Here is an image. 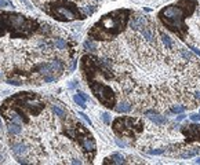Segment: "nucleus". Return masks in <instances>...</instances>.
<instances>
[{"instance_id":"obj_1","label":"nucleus","mask_w":200,"mask_h":165,"mask_svg":"<svg viewBox=\"0 0 200 165\" xmlns=\"http://www.w3.org/2000/svg\"><path fill=\"white\" fill-rule=\"evenodd\" d=\"M198 6V0H178L161 8L157 12V18L166 29L173 32L181 40H185L188 33V26L185 21L186 18L195 14Z\"/></svg>"},{"instance_id":"obj_2","label":"nucleus","mask_w":200,"mask_h":165,"mask_svg":"<svg viewBox=\"0 0 200 165\" xmlns=\"http://www.w3.org/2000/svg\"><path fill=\"white\" fill-rule=\"evenodd\" d=\"M133 11L128 8H119L102 15L88 30V37L95 41H109L124 32L130 22Z\"/></svg>"},{"instance_id":"obj_3","label":"nucleus","mask_w":200,"mask_h":165,"mask_svg":"<svg viewBox=\"0 0 200 165\" xmlns=\"http://www.w3.org/2000/svg\"><path fill=\"white\" fill-rule=\"evenodd\" d=\"M40 28L39 21L20 12L0 11V37L10 34L11 39H29Z\"/></svg>"},{"instance_id":"obj_4","label":"nucleus","mask_w":200,"mask_h":165,"mask_svg":"<svg viewBox=\"0 0 200 165\" xmlns=\"http://www.w3.org/2000/svg\"><path fill=\"white\" fill-rule=\"evenodd\" d=\"M46 12L59 22H71L75 20H84L86 14H83L81 8H79L71 0H53L46 6Z\"/></svg>"},{"instance_id":"obj_5","label":"nucleus","mask_w":200,"mask_h":165,"mask_svg":"<svg viewBox=\"0 0 200 165\" xmlns=\"http://www.w3.org/2000/svg\"><path fill=\"white\" fill-rule=\"evenodd\" d=\"M112 129L117 136L134 138L144 131V123L137 117H117L112 123Z\"/></svg>"},{"instance_id":"obj_6","label":"nucleus","mask_w":200,"mask_h":165,"mask_svg":"<svg viewBox=\"0 0 200 165\" xmlns=\"http://www.w3.org/2000/svg\"><path fill=\"white\" fill-rule=\"evenodd\" d=\"M75 140L79 143L81 151L84 153L86 158L88 161H93L95 154H97V145H95V140L91 135V132L88 131L87 128L83 125L81 123H76V138Z\"/></svg>"},{"instance_id":"obj_7","label":"nucleus","mask_w":200,"mask_h":165,"mask_svg":"<svg viewBox=\"0 0 200 165\" xmlns=\"http://www.w3.org/2000/svg\"><path fill=\"white\" fill-rule=\"evenodd\" d=\"M87 82H88V87H90L91 92L94 94V96L100 100V103L102 105V106L108 107V109H115L116 94L113 92V90L109 85L95 80V78H93V80H90Z\"/></svg>"},{"instance_id":"obj_8","label":"nucleus","mask_w":200,"mask_h":165,"mask_svg":"<svg viewBox=\"0 0 200 165\" xmlns=\"http://www.w3.org/2000/svg\"><path fill=\"white\" fill-rule=\"evenodd\" d=\"M181 134L185 136L186 143H198L200 149V124H188L181 127Z\"/></svg>"},{"instance_id":"obj_9","label":"nucleus","mask_w":200,"mask_h":165,"mask_svg":"<svg viewBox=\"0 0 200 165\" xmlns=\"http://www.w3.org/2000/svg\"><path fill=\"white\" fill-rule=\"evenodd\" d=\"M139 30H141V33L144 34V37L148 41H153V39H155V28L153 26L148 25V22H147V25H144Z\"/></svg>"},{"instance_id":"obj_10","label":"nucleus","mask_w":200,"mask_h":165,"mask_svg":"<svg viewBox=\"0 0 200 165\" xmlns=\"http://www.w3.org/2000/svg\"><path fill=\"white\" fill-rule=\"evenodd\" d=\"M124 163H126L124 157H123L122 154H119V153L110 154V157L106 158V160L104 161V164H124Z\"/></svg>"},{"instance_id":"obj_11","label":"nucleus","mask_w":200,"mask_h":165,"mask_svg":"<svg viewBox=\"0 0 200 165\" xmlns=\"http://www.w3.org/2000/svg\"><path fill=\"white\" fill-rule=\"evenodd\" d=\"M11 149H12V151H14L15 155H22V154L26 153V146L22 143V142H18V143L12 142V143H11Z\"/></svg>"},{"instance_id":"obj_12","label":"nucleus","mask_w":200,"mask_h":165,"mask_svg":"<svg viewBox=\"0 0 200 165\" xmlns=\"http://www.w3.org/2000/svg\"><path fill=\"white\" fill-rule=\"evenodd\" d=\"M115 109L119 113H130L131 112V105L127 102H120L117 106H115Z\"/></svg>"},{"instance_id":"obj_13","label":"nucleus","mask_w":200,"mask_h":165,"mask_svg":"<svg viewBox=\"0 0 200 165\" xmlns=\"http://www.w3.org/2000/svg\"><path fill=\"white\" fill-rule=\"evenodd\" d=\"M149 118L152 120L153 123H156L157 125H163V124H166L167 123V118L164 116H160V114H157V113H155V114H149Z\"/></svg>"},{"instance_id":"obj_14","label":"nucleus","mask_w":200,"mask_h":165,"mask_svg":"<svg viewBox=\"0 0 200 165\" xmlns=\"http://www.w3.org/2000/svg\"><path fill=\"white\" fill-rule=\"evenodd\" d=\"M8 132H10L11 135H20L21 134V125L20 124H15V123H10L8 124Z\"/></svg>"},{"instance_id":"obj_15","label":"nucleus","mask_w":200,"mask_h":165,"mask_svg":"<svg viewBox=\"0 0 200 165\" xmlns=\"http://www.w3.org/2000/svg\"><path fill=\"white\" fill-rule=\"evenodd\" d=\"M54 47H55L57 50H66V48H68V43H66L63 39L57 37V39L54 40Z\"/></svg>"},{"instance_id":"obj_16","label":"nucleus","mask_w":200,"mask_h":165,"mask_svg":"<svg viewBox=\"0 0 200 165\" xmlns=\"http://www.w3.org/2000/svg\"><path fill=\"white\" fill-rule=\"evenodd\" d=\"M83 46H84V48L87 50V51H90V52H95V51H97V50H98L97 44H95L93 40H90V39H88V40H86Z\"/></svg>"},{"instance_id":"obj_17","label":"nucleus","mask_w":200,"mask_h":165,"mask_svg":"<svg viewBox=\"0 0 200 165\" xmlns=\"http://www.w3.org/2000/svg\"><path fill=\"white\" fill-rule=\"evenodd\" d=\"M199 153H200V149H192V150H188V151H185V153H182L181 157L182 158H192V157H195V155H198Z\"/></svg>"},{"instance_id":"obj_18","label":"nucleus","mask_w":200,"mask_h":165,"mask_svg":"<svg viewBox=\"0 0 200 165\" xmlns=\"http://www.w3.org/2000/svg\"><path fill=\"white\" fill-rule=\"evenodd\" d=\"M53 112L57 114V116L58 117H61V118H65L66 116H68V114H66V112L63 109H61V107L59 106H57V105H53Z\"/></svg>"},{"instance_id":"obj_19","label":"nucleus","mask_w":200,"mask_h":165,"mask_svg":"<svg viewBox=\"0 0 200 165\" xmlns=\"http://www.w3.org/2000/svg\"><path fill=\"white\" fill-rule=\"evenodd\" d=\"M73 100H75L76 103H77V106H80V107H81V109H84V107L87 106V105H86V100H84L83 98H81L79 94H76L75 96H73Z\"/></svg>"},{"instance_id":"obj_20","label":"nucleus","mask_w":200,"mask_h":165,"mask_svg":"<svg viewBox=\"0 0 200 165\" xmlns=\"http://www.w3.org/2000/svg\"><path fill=\"white\" fill-rule=\"evenodd\" d=\"M160 37H161V40H163V43L166 44L167 48H171V47H173V41L170 40V37L167 36L166 33H163V32H161V33H160Z\"/></svg>"},{"instance_id":"obj_21","label":"nucleus","mask_w":200,"mask_h":165,"mask_svg":"<svg viewBox=\"0 0 200 165\" xmlns=\"http://www.w3.org/2000/svg\"><path fill=\"white\" fill-rule=\"evenodd\" d=\"M97 10V6H94V7H91V6H86V7L81 8V11H83V14H88V15H91L93 12Z\"/></svg>"},{"instance_id":"obj_22","label":"nucleus","mask_w":200,"mask_h":165,"mask_svg":"<svg viewBox=\"0 0 200 165\" xmlns=\"http://www.w3.org/2000/svg\"><path fill=\"white\" fill-rule=\"evenodd\" d=\"M170 112L171 113H175V114H181V113L185 112V106H173L170 109Z\"/></svg>"},{"instance_id":"obj_23","label":"nucleus","mask_w":200,"mask_h":165,"mask_svg":"<svg viewBox=\"0 0 200 165\" xmlns=\"http://www.w3.org/2000/svg\"><path fill=\"white\" fill-rule=\"evenodd\" d=\"M166 151V149H153V150H149L148 153L152 155H159V154H163Z\"/></svg>"},{"instance_id":"obj_24","label":"nucleus","mask_w":200,"mask_h":165,"mask_svg":"<svg viewBox=\"0 0 200 165\" xmlns=\"http://www.w3.org/2000/svg\"><path fill=\"white\" fill-rule=\"evenodd\" d=\"M102 120H104V123H105L106 125H109L110 124V114L109 113H104L102 114Z\"/></svg>"},{"instance_id":"obj_25","label":"nucleus","mask_w":200,"mask_h":165,"mask_svg":"<svg viewBox=\"0 0 200 165\" xmlns=\"http://www.w3.org/2000/svg\"><path fill=\"white\" fill-rule=\"evenodd\" d=\"M7 6H11L12 7V3L10 2V0H0V8L7 7Z\"/></svg>"},{"instance_id":"obj_26","label":"nucleus","mask_w":200,"mask_h":165,"mask_svg":"<svg viewBox=\"0 0 200 165\" xmlns=\"http://www.w3.org/2000/svg\"><path fill=\"white\" fill-rule=\"evenodd\" d=\"M190 120L192 121H196V123H199L200 121V114H190Z\"/></svg>"},{"instance_id":"obj_27","label":"nucleus","mask_w":200,"mask_h":165,"mask_svg":"<svg viewBox=\"0 0 200 165\" xmlns=\"http://www.w3.org/2000/svg\"><path fill=\"white\" fill-rule=\"evenodd\" d=\"M79 116H81V117H83V118L86 120V121L88 123V125H93V123H91V120L88 118V116H86V114H84L83 112H80V113H79Z\"/></svg>"},{"instance_id":"obj_28","label":"nucleus","mask_w":200,"mask_h":165,"mask_svg":"<svg viewBox=\"0 0 200 165\" xmlns=\"http://www.w3.org/2000/svg\"><path fill=\"white\" fill-rule=\"evenodd\" d=\"M189 48L192 50V51L195 52L196 55H199V56H200V50H199V48H196V47H193V46H189Z\"/></svg>"},{"instance_id":"obj_29","label":"nucleus","mask_w":200,"mask_h":165,"mask_svg":"<svg viewBox=\"0 0 200 165\" xmlns=\"http://www.w3.org/2000/svg\"><path fill=\"white\" fill-rule=\"evenodd\" d=\"M77 94H79V95H80V96H81V98H83V99L86 100V102H87V100H88V98H87V95H86L84 92H81V91H77Z\"/></svg>"},{"instance_id":"obj_30","label":"nucleus","mask_w":200,"mask_h":165,"mask_svg":"<svg viewBox=\"0 0 200 165\" xmlns=\"http://www.w3.org/2000/svg\"><path fill=\"white\" fill-rule=\"evenodd\" d=\"M116 143H117V146H119V147H124V146H126V143H124V142L119 140V139H116Z\"/></svg>"},{"instance_id":"obj_31","label":"nucleus","mask_w":200,"mask_h":165,"mask_svg":"<svg viewBox=\"0 0 200 165\" xmlns=\"http://www.w3.org/2000/svg\"><path fill=\"white\" fill-rule=\"evenodd\" d=\"M155 113H157V112L155 109H152V110H147L144 114H145V116H149V114H155Z\"/></svg>"},{"instance_id":"obj_32","label":"nucleus","mask_w":200,"mask_h":165,"mask_svg":"<svg viewBox=\"0 0 200 165\" xmlns=\"http://www.w3.org/2000/svg\"><path fill=\"white\" fill-rule=\"evenodd\" d=\"M185 117H186V116H184V114L181 113V116H178V117H177V120H178V121H181V120H184V118H185Z\"/></svg>"},{"instance_id":"obj_33","label":"nucleus","mask_w":200,"mask_h":165,"mask_svg":"<svg viewBox=\"0 0 200 165\" xmlns=\"http://www.w3.org/2000/svg\"><path fill=\"white\" fill-rule=\"evenodd\" d=\"M21 2H22V3H25V4H26V6H28V7H29V8H32V6H30V4H29V3H28V2H26V0H21Z\"/></svg>"},{"instance_id":"obj_34","label":"nucleus","mask_w":200,"mask_h":165,"mask_svg":"<svg viewBox=\"0 0 200 165\" xmlns=\"http://www.w3.org/2000/svg\"><path fill=\"white\" fill-rule=\"evenodd\" d=\"M195 96H196V98H198V99L200 100V91H199V92H196V94H195Z\"/></svg>"},{"instance_id":"obj_35","label":"nucleus","mask_w":200,"mask_h":165,"mask_svg":"<svg viewBox=\"0 0 200 165\" xmlns=\"http://www.w3.org/2000/svg\"><path fill=\"white\" fill-rule=\"evenodd\" d=\"M195 163H196V164H200V158H196V160H195Z\"/></svg>"},{"instance_id":"obj_36","label":"nucleus","mask_w":200,"mask_h":165,"mask_svg":"<svg viewBox=\"0 0 200 165\" xmlns=\"http://www.w3.org/2000/svg\"><path fill=\"white\" fill-rule=\"evenodd\" d=\"M2 160H3V155H2V154H0V163H2Z\"/></svg>"},{"instance_id":"obj_37","label":"nucleus","mask_w":200,"mask_h":165,"mask_svg":"<svg viewBox=\"0 0 200 165\" xmlns=\"http://www.w3.org/2000/svg\"><path fill=\"white\" fill-rule=\"evenodd\" d=\"M199 114H200V109H199Z\"/></svg>"}]
</instances>
